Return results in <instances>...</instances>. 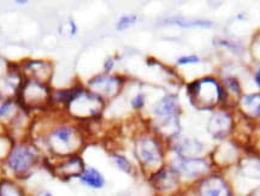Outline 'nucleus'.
I'll return each mask as SVG.
<instances>
[{
  "instance_id": "f8f14e48",
  "label": "nucleus",
  "mask_w": 260,
  "mask_h": 196,
  "mask_svg": "<svg viewBox=\"0 0 260 196\" xmlns=\"http://www.w3.org/2000/svg\"><path fill=\"white\" fill-rule=\"evenodd\" d=\"M180 176L170 166H163L161 170L149 176V182L157 191L167 192L175 189L178 184Z\"/></svg>"
},
{
  "instance_id": "ddd939ff",
  "label": "nucleus",
  "mask_w": 260,
  "mask_h": 196,
  "mask_svg": "<svg viewBox=\"0 0 260 196\" xmlns=\"http://www.w3.org/2000/svg\"><path fill=\"white\" fill-rule=\"evenodd\" d=\"M200 196H231L230 189L221 177H210L202 180L199 189Z\"/></svg>"
},
{
  "instance_id": "5701e85b",
  "label": "nucleus",
  "mask_w": 260,
  "mask_h": 196,
  "mask_svg": "<svg viewBox=\"0 0 260 196\" xmlns=\"http://www.w3.org/2000/svg\"><path fill=\"white\" fill-rule=\"evenodd\" d=\"M145 104H146V95L143 94V93H139V94H136L130 101L131 107L136 111H139V110H141V108L145 107Z\"/></svg>"
},
{
  "instance_id": "bb28decb",
  "label": "nucleus",
  "mask_w": 260,
  "mask_h": 196,
  "mask_svg": "<svg viewBox=\"0 0 260 196\" xmlns=\"http://www.w3.org/2000/svg\"><path fill=\"white\" fill-rule=\"evenodd\" d=\"M33 196H55L49 190H46V189H40L37 190Z\"/></svg>"
},
{
  "instance_id": "c756f323",
  "label": "nucleus",
  "mask_w": 260,
  "mask_h": 196,
  "mask_svg": "<svg viewBox=\"0 0 260 196\" xmlns=\"http://www.w3.org/2000/svg\"><path fill=\"white\" fill-rule=\"evenodd\" d=\"M0 167H2V166H0ZM0 171H2V169H0Z\"/></svg>"
},
{
  "instance_id": "412c9836",
  "label": "nucleus",
  "mask_w": 260,
  "mask_h": 196,
  "mask_svg": "<svg viewBox=\"0 0 260 196\" xmlns=\"http://www.w3.org/2000/svg\"><path fill=\"white\" fill-rule=\"evenodd\" d=\"M167 23L174 24V26L192 28V27H210L209 22H203L199 20H188L183 17H172L167 20Z\"/></svg>"
},
{
  "instance_id": "6e6552de",
  "label": "nucleus",
  "mask_w": 260,
  "mask_h": 196,
  "mask_svg": "<svg viewBox=\"0 0 260 196\" xmlns=\"http://www.w3.org/2000/svg\"><path fill=\"white\" fill-rule=\"evenodd\" d=\"M43 166L48 169L52 176L61 180H64V182L71 179H78L87 167L80 154L68 155V157L63 158H53V159L46 158Z\"/></svg>"
},
{
  "instance_id": "20e7f679",
  "label": "nucleus",
  "mask_w": 260,
  "mask_h": 196,
  "mask_svg": "<svg viewBox=\"0 0 260 196\" xmlns=\"http://www.w3.org/2000/svg\"><path fill=\"white\" fill-rule=\"evenodd\" d=\"M52 92L51 85L36 80L24 79L16 95V101L22 110L29 114H46L52 111Z\"/></svg>"
},
{
  "instance_id": "0eeeda50",
  "label": "nucleus",
  "mask_w": 260,
  "mask_h": 196,
  "mask_svg": "<svg viewBox=\"0 0 260 196\" xmlns=\"http://www.w3.org/2000/svg\"><path fill=\"white\" fill-rule=\"evenodd\" d=\"M188 95L198 110H212L222 98V89L214 79H201L188 86Z\"/></svg>"
},
{
  "instance_id": "aec40b11",
  "label": "nucleus",
  "mask_w": 260,
  "mask_h": 196,
  "mask_svg": "<svg viewBox=\"0 0 260 196\" xmlns=\"http://www.w3.org/2000/svg\"><path fill=\"white\" fill-rule=\"evenodd\" d=\"M111 160L114 161L115 166L120 171H122V172L127 173V175H131V173L134 172L133 164H131V161L128 159V158H125L124 155L114 153L111 154Z\"/></svg>"
},
{
  "instance_id": "a211bd4d",
  "label": "nucleus",
  "mask_w": 260,
  "mask_h": 196,
  "mask_svg": "<svg viewBox=\"0 0 260 196\" xmlns=\"http://www.w3.org/2000/svg\"><path fill=\"white\" fill-rule=\"evenodd\" d=\"M241 104H242V107L245 108L246 112H248L252 116L260 114V95H247L242 99Z\"/></svg>"
},
{
  "instance_id": "a878e982",
  "label": "nucleus",
  "mask_w": 260,
  "mask_h": 196,
  "mask_svg": "<svg viewBox=\"0 0 260 196\" xmlns=\"http://www.w3.org/2000/svg\"><path fill=\"white\" fill-rule=\"evenodd\" d=\"M68 28H69V34H70V36H71V37H74V36H76V35H77L78 28H77L76 22H75L74 20H70V21H69Z\"/></svg>"
},
{
  "instance_id": "f257e3e1",
  "label": "nucleus",
  "mask_w": 260,
  "mask_h": 196,
  "mask_svg": "<svg viewBox=\"0 0 260 196\" xmlns=\"http://www.w3.org/2000/svg\"><path fill=\"white\" fill-rule=\"evenodd\" d=\"M34 142L42 149L46 158H63L80 154L83 147V136L81 130L70 120H59V112H55V119L46 127L36 130Z\"/></svg>"
},
{
  "instance_id": "39448f33",
  "label": "nucleus",
  "mask_w": 260,
  "mask_h": 196,
  "mask_svg": "<svg viewBox=\"0 0 260 196\" xmlns=\"http://www.w3.org/2000/svg\"><path fill=\"white\" fill-rule=\"evenodd\" d=\"M178 112H180V105L174 94L164 95L161 100L153 105L152 113L154 116L155 127L162 136L174 138L177 135L180 129Z\"/></svg>"
},
{
  "instance_id": "423d86ee",
  "label": "nucleus",
  "mask_w": 260,
  "mask_h": 196,
  "mask_svg": "<svg viewBox=\"0 0 260 196\" xmlns=\"http://www.w3.org/2000/svg\"><path fill=\"white\" fill-rule=\"evenodd\" d=\"M134 153L141 169L145 170L149 175L157 172L164 166V152H163L161 142L155 138L145 135L137 139L135 147H134Z\"/></svg>"
},
{
  "instance_id": "7c9ffc66",
  "label": "nucleus",
  "mask_w": 260,
  "mask_h": 196,
  "mask_svg": "<svg viewBox=\"0 0 260 196\" xmlns=\"http://www.w3.org/2000/svg\"><path fill=\"white\" fill-rule=\"evenodd\" d=\"M0 124H2V123H0Z\"/></svg>"
},
{
  "instance_id": "cd10ccee",
  "label": "nucleus",
  "mask_w": 260,
  "mask_h": 196,
  "mask_svg": "<svg viewBox=\"0 0 260 196\" xmlns=\"http://www.w3.org/2000/svg\"><path fill=\"white\" fill-rule=\"evenodd\" d=\"M255 82H256V85L260 87V68H259L258 73H256V75H255Z\"/></svg>"
},
{
  "instance_id": "4468645a",
  "label": "nucleus",
  "mask_w": 260,
  "mask_h": 196,
  "mask_svg": "<svg viewBox=\"0 0 260 196\" xmlns=\"http://www.w3.org/2000/svg\"><path fill=\"white\" fill-rule=\"evenodd\" d=\"M80 183L86 188L93 189V190H101L106 184V179L104 175L96 170L95 167L87 166L86 170L83 171L82 175L80 176Z\"/></svg>"
},
{
  "instance_id": "dca6fc26",
  "label": "nucleus",
  "mask_w": 260,
  "mask_h": 196,
  "mask_svg": "<svg viewBox=\"0 0 260 196\" xmlns=\"http://www.w3.org/2000/svg\"><path fill=\"white\" fill-rule=\"evenodd\" d=\"M0 196H29L20 180L10 177H0Z\"/></svg>"
},
{
  "instance_id": "6ab92c4d",
  "label": "nucleus",
  "mask_w": 260,
  "mask_h": 196,
  "mask_svg": "<svg viewBox=\"0 0 260 196\" xmlns=\"http://www.w3.org/2000/svg\"><path fill=\"white\" fill-rule=\"evenodd\" d=\"M15 139L10 134H0V163H4L9 153H10L12 146L15 145Z\"/></svg>"
},
{
  "instance_id": "c85d7f7f",
  "label": "nucleus",
  "mask_w": 260,
  "mask_h": 196,
  "mask_svg": "<svg viewBox=\"0 0 260 196\" xmlns=\"http://www.w3.org/2000/svg\"><path fill=\"white\" fill-rule=\"evenodd\" d=\"M27 0H16V4H20V5H26L27 4Z\"/></svg>"
},
{
  "instance_id": "7ed1b4c3",
  "label": "nucleus",
  "mask_w": 260,
  "mask_h": 196,
  "mask_svg": "<svg viewBox=\"0 0 260 196\" xmlns=\"http://www.w3.org/2000/svg\"><path fill=\"white\" fill-rule=\"evenodd\" d=\"M105 100L96 95L95 93L90 92L88 88H84L81 85L75 86L74 93L70 100L65 105L63 113L69 119L83 122L98 118L101 112L104 111Z\"/></svg>"
},
{
  "instance_id": "393cba45",
  "label": "nucleus",
  "mask_w": 260,
  "mask_h": 196,
  "mask_svg": "<svg viewBox=\"0 0 260 196\" xmlns=\"http://www.w3.org/2000/svg\"><path fill=\"white\" fill-rule=\"evenodd\" d=\"M114 68H115V58L110 57V58L106 59L105 63H104V71H105V74L111 73Z\"/></svg>"
},
{
  "instance_id": "4be33fe9",
  "label": "nucleus",
  "mask_w": 260,
  "mask_h": 196,
  "mask_svg": "<svg viewBox=\"0 0 260 196\" xmlns=\"http://www.w3.org/2000/svg\"><path fill=\"white\" fill-rule=\"evenodd\" d=\"M137 20H139V17H137V15L135 14L123 15V16L120 17V20L117 21V23H116V29H117L118 32H123V30L129 29L130 27L136 24Z\"/></svg>"
},
{
  "instance_id": "b1692460",
  "label": "nucleus",
  "mask_w": 260,
  "mask_h": 196,
  "mask_svg": "<svg viewBox=\"0 0 260 196\" xmlns=\"http://www.w3.org/2000/svg\"><path fill=\"white\" fill-rule=\"evenodd\" d=\"M199 61H200V59H199L198 55H194V54L183 55V57L177 59V65H180V67H183V65L198 64Z\"/></svg>"
},
{
  "instance_id": "1a4fd4ad",
  "label": "nucleus",
  "mask_w": 260,
  "mask_h": 196,
  "mask_svg": "<svg viewBox=\"0 0 260 196\" xmlns=\"http://www.w3.org/2000/svg\"><path fill=\"white\" fill-rule=\"evenodd\" d=\"M87 87L90 92L95 93L104 100H108L120 94L123 87V80L116 75L104 73L90 79L87 82Z\"/></svg>"
},
{
  "instance_id": "9b49d317",
  "label": "nucleus",
  "mask_w": 260,
  "mask_h": 196,
  "mask_svg": "<svg viewBox=\"0 0 260 196\" xmlns=\"http://www.w3.org/2000/svg\"><path fill=\"white\" fill-rule=\"evenodd\" d=\"M170 167L180 177L186 178H195L202 175L207 170V161L200 159V158H184V157H175L171 160Z\"/></svg>"
},
{
  "instance_id": "2eb2a0df",
  "label": "nucleus",
  "mask_w": 260,
  "mask_h": 196,
  "mask_svg": "<svg viewBox=\"0 0 260 196\" xmlns=\"http://www.w3.org/2000/svg\"><path fill=\"white\" fill-rule=\"evenodd\" d=\"M230 127L231 119L227 113H224V112H218V113H216L215 116L212 117L209 125L210 133L217 139L224 138V136L230 132Z\"/></svg>"
},
{
  "instance_id": "f03ea898",
  "label": "nucleus",
  "mask_w": 260,
  "mask_h": 196,
  "mask_svg": "<svg viewBox=\"0 0 260 196\" xmlns=\"http://www.w3.org/2000/svg\"><path fill=\"white\" fill-rule=\"evenodd\" d=\"M46 155L31 139L16 141L10 153L4 160V170L8 177L16 180L28 179L43 166Z\"/></svg>"
},
{
  "instance_id": "f3484780",
  "label": "nucleus",
  "mask_w": 260,
  "mask_h": 196,
  "mask_svg": "<svg viewBox=\"0 0 260 196\" xmlns=\"http://www.w3.org/2000/svg\"><path fill=\"white\" fill-rule=\"evenodd\" d=\"M174 152L176 153L177 157L184 158H194V155L199 154L201 152V146L199 142L194 141V140L184 139L176 141L174 145Z\"/></svg>"
},
{
  "instance_id": "9d476101",
  "label": "nucleus",
  "mask_w": 260,
  "mask_h": 196,
  "mask_svg": "<svg viewBox=\"0 0 260 196\" xmlns=\"http://www.w3.org/2000/svg\"><path fill=\"white\" fill-rule=\"evenodd\" d=\"M20 65V70L23 79H31L40 82L51 85L53 75H55V65L51 60L46 59H27Z\"/></svg>"
}]
</instances>
